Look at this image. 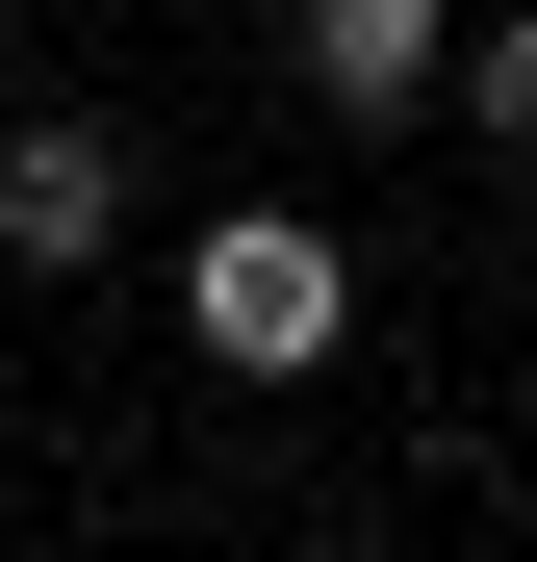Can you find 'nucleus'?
Returning <instances> with one entry per match:
<instances>
[{"instance_id":"2","label":"nucleus","mask_w":537,"mask_h":562,"mask_svg":"<svg viewBox=\"0 0 537 562\" xmlns=\"http://www.w3.org/2000/svg\"><path fill=\"white\" fill-rule=\"evenodd\" d=\"M0 256H26V281H103L128 256V128L103 103H26V128H0Z\"/></svg>"},{"instance_id":"5","label":"nucleus","mask_w":537,"mask_h":562,"mask_svg":"<svg viewBox=\"0 0 537 562\" xmlns=\"http://www.w3.org/2000/svg\"><path fill=\"white\" fill-rule=\"evenodd\" d=\"M0 460H26V409H0Z\"/></svg>"},{"instance_id":"3","label":"nucleus","mask_w":537,"mask_h":562,"mask_svg":"<svg viewBox=\"0 0 537 562\" xmlns=\"http://www.w3.org/2000/svg\"><path fill=\"white\" fill-rule=\"evenodd\" d=\"M282 77L333 128H410L435 77H461V0H282Z\"/></svg>"},{"instance_id":"4","label":"nucleus","mask_w":537,"mask_h":562,"mask_svg":"<svg viewBox=\"0 0 537 562\" xmlns=\"http://www.w3.org/2000/svg\"><path fill=\"white\" fill-rule=\"evenodd\" d=\"M435 103H461L486 154H537V0H512V26H461V77H435Z\"/></svg>"},{"instance_id":"1","label":"nucleus","mask_w":537,"mask_h":562,"mask_svg":"<svg viewBox=\"0 0 537 562\" xmlns=\"http://www.w3.org/2000/svg\"><path fill=\"white\" fill-rule=\"evenodd\" d=\"M179 333H205V358H231V384H307V358L358 333V256H333L307 205H231L205 256H179Z\"/></svg>"}]
</instances>
